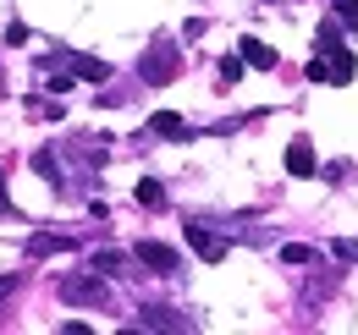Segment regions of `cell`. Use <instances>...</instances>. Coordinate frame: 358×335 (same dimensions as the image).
<instances>
[{
  "instance_id": "obj_13",
  "label": "cell",
  "mask_w": 358,
  "mask_h": 335,
  "mask_svg": "<svg viewBox=\"0 0 358 335\" xmlns=\"http://www.w3.org/2000/svg\"><path fill=\"white\" fill-rule=\"evenodd\" d=\"M34 170L45 176L50 187H61V170H55V154H50V149H39V154H34Z\"/></svg>"
},
{
  "instance_id": "obj_3",
  "label": "cell",
  "mask_w": 358,
  "mask_h": 335,
  "mask_svg": "<svg viewBox=\"0 0 358 335\" xmlns=\"http://www.w3.org/2000/svg\"><path fill=\"white\" fill-rule=\"evenodd\" d=\"M133 258L143 269H155V275H177V248H166V242H138Z\"/></svg>"
},
{
  "instance_id": "obj_22",
  "label": "cell",
  "mask_w": 358,
  "mask_h": 335,
  "mask_svg": "<svg viewBox=\"0 0 358 335\" xmlns=\"http://www.w3.org/2000/svg\"><path fill=\"white\" fill-rule=\"evenodd\" d=\"M17 292V275H0V297H11Z\"/></svg>"
},
{
  "instance_id": "obj_6",
  "label": "cell",
  "mask_w": 358,
  "mask_h": 335,
  "mask_svg": "<svg viewBox=\"0 0 358 335\" xmlns=\"http://www.w3.org/2000/svg\"><path fill=\"white\" fill-rule=\"evenodd\" d=\"M66 66H72V77H83V83H105V77H110V66H105L99 55H66Z\"/></svg>"
},
{
  "instance_id": "obj_8",
  "label": "cell",
  "mask_w": 358,
  "mask_h": 335,
  "mask_svg": "<svg viewBox=\"0 0 358 335\" xmlns=\"http://www.w3.org/2000/svg\"><path fill=\"white\" fill-rule=\"evenodd\" d=\"M138 313H143V319H138L143 330H187V319H177L171 308H155V302H149V308H138Z\"/></svg>"
},
{
  "instance_id": "obj_4",
  "label": "cell",
  "mask_w": 358,
  "mask_h": 335,
  "mask_svg": "<svg viewBox=\"0 0 358 335\" xmlns=\"http://www.w3.org/2000/svg\"><path fill=\"white\" fill-rule=\"evenodd\" d=\"M187 248L199 253V258H210V264H221V258H226V237H215L210 225L193 220V225H187Z\"/></svg>"
},
{
  "instance_id": "obj_1",
  "label": "cell",
  "mask_w": 358,
  "mask_h": 335,
  "mask_svg": "<svg viewBox=\"0 0 358 335\" xmlns=\"http://www.w3.org/2000/svg\"><path fill=\"white\" fill-rule=\"evenodd\" d=\"M61 302H72V308H105L110 302V286H105V275L99 269H72V275H61Z\"/></svg>"
},
{
  "instance_id": "obj_5",
  "label": "cell",
  "mask_w": 358,
  "mask_h": 335,
  "mask_svg": "<svg viewBox=\"0 0 358 335\" xmlns=\"http://www.w3.org/2000/svg\"><path fill=\"white\" fill-rule=\"evenodd\" d=\"M287 170H292V176H314V170H320L309 137H292V143H287Z\"/></svg>"
},
{
  "instance_id": "obj_19",
  "label": "cell",
  "mask_w": 358,
  "mask_h": 335,
  "mask_svg": "<svg viewBox=\"0 0 358 335\" xmlns=\"http://www.w3.org/2000/svg\"><path fill=\"white\" fill-rule=\"evenodd\" d=\"M309 83H331V55H314L309 61Z\"/></svg>"
},
{
  "instance_id": "obj_9",
  "label": "cell",
  "mask_w": 358,
  "mask_h": 335,
  "mask_svg": "<svg viewBox=\"0 0 358 335\" xmlns=\"http://www.w3.org/2000/svg\"><path fill=\"white\" fill-rule=\"evenodd\" d=\"M325 55H331V83H353V72H358L353 50H342V44H331Z\"/></svg>"
},
{
  "instance_id": "obj_21",
  "label": "cell",
  "mask_w": 358,
  "mask_h": 335,
  "mask_svg": "<svg viewBox=\"0 0 358 335\" xmlns=\"http://www.w3.org/2000/svg\"><path fill=\"white\" fill-rule=\"evenodd\" d=\"M0 214H11V198H6V170H0Z\"/></svg>"
},
{
  "instance_id": "obj_16",
  "label": "cell",
  "mask_w": 358,
  "mask_h": 335,
  "mask_svg": "<svg viewBox=\"0 0 358 335\" xmlns=\"http://www.w3.org/2000/svg\"><path fill=\"white\" fill-rule=\"evenodd\" d=\"M281 264H314V248H303V242H287V248H281Z\"/></svg>"
},
{
  "instance_id": "obj_10",
  "label": "cell",
  "mask_w": 358,
  "mask_h": 335,
  "mask_svg": "<svg viewBox=\"0 0 358 335\" xmlns=\"http://www.w3.org/2000/svg\"><path fill=\"white\" fill-rule=\"evenodd\" d=\"M72 242L66 237H55V231H34L28 237V258H50V253H66Z\"/></svg>"
},
{
  "instance_id": "obj_20",
  "label": "cell",
  "mask_w": 358,
  "mask_h": 335,
  "mask_svg": "<svg viewBox=\"0 0 358 335\" xmlns=\"http://www.w3.org/2000/svg\"><path fill=\"white\" fill-rule=\"evenodd\" d=\"M331 253H336V258H348V264H358V242H353V237H342V242H331Z\"/></svg>"
},
{
  "instance_id": "obj_12",
  "label": "cell",
  "mask_w": 358,
  "mask_h": 335,
  "mask_svg": "<svg viewBox=\"0 0 358 335\" xmlns=\"http://www.w3.org/2000/svg\"><path fill=\"white\" fill-rule=\"evenodd\" d=\"M138 204L143 209H166V187L160 181H138Z\"/></svg>"
},
{
  "instance_id": "obj_11",
  "label": "cell",
  "mask_w": 358,
  "mask_h": 335,
  "mask_svg": "<svg viewBox=\"0 0 358 335\" xmlns=\"http://www.w3.org/2000/svg\"><path fill=\"white\" fill-rule=\"evenodd\" d=\"M149 132H160V137H182L187 121H182L177 110H155V116H149Z\"/></svg>"
},
{
  "instance_id": "obj_2",
  "label": "cell",
  "mask_w": 358,
  "mask_h": 335,
  "mask_svg": "<svg viewBox=\"0 0 358 335\" xmlns=\"http://www.w3.org/2000/svg\"><path fill=\"white\" fill-rule=\"evenodd\" d=\"M177 50H166V44H155V50H149V55H143V61H138V77H143V83H171V77H177Z\"/></svg>"
},
{
  "instance_id": "obj_7",
  "label": "cell",
  "mask_w": 358,
  "mask_h": 335,
  "mask_svg": "<svg viewBox=\"0 0 358 335\" xmlns=\"http://www.w3.org/2000/svg\"><path fill=\"white\" fill-rule=\"evenodd\" d=\"M237 55H243L248 66H259V72H275V50H270L265 39H243V44H237Z\"/></svg>"
},
{
  "instance_id": "obj_15",
  "label": "cell",
  "mask_w": 358,
  "mask_h": 335,
  "mask_svg": "<svg viewBox=\"0 0 358 335\" xmlns=\"http://www.w3.org/2000/svg\"><path fill=\"white\" fill-rule=\"evenodd\" d=\"M331 17L342 28H358V0H331Z\"/></svg>"
},
{
  "instance_id": "obj_14",
  "label": "cell",
  "mask_w": 358,
  "mask_h": 335,
  "mask_svg": "<svg viewBox=\"0 0 358 335\" xmlns=\"http://www.w3.org/2000/svg\"><path fill=\"white\" fill-rule=\"evenodd\" d=\"M122 264H127V258H122V253H116V248L94 253V269H99V275H122Z\"/></svg>"
},
{
  "instance_id": "obj_17",
  "label": "cell",
  "mask_w": 358,
  "mask_h": 335,
  "mask_svg": "<svg viewBox=\"0 0 358 335\" xmlns=\"http://www.w3.org/2000/svg\"><path fill=\"white\" fill-rule=\"evenodd\" d=\"M331 44H342V22H336V17L320 22V50H331Z\"/></svg>"
},
{
  "instance_id": "obj_18",
  "label": "cell",
  "mask_w": 358,
  "mask_h": 335,
  "mask_svg": "<svg viewBox=\"0 0 358 335\" xmlns=\"http://www.w3.org/2000/svg\"><path fill=\"white\" fill-rule=\"evenodd\" d=\"M243 66H248L243 55H226V61H221V83L231 88V83H237V77H243Z\"/></svg>"
}]
</instances>
